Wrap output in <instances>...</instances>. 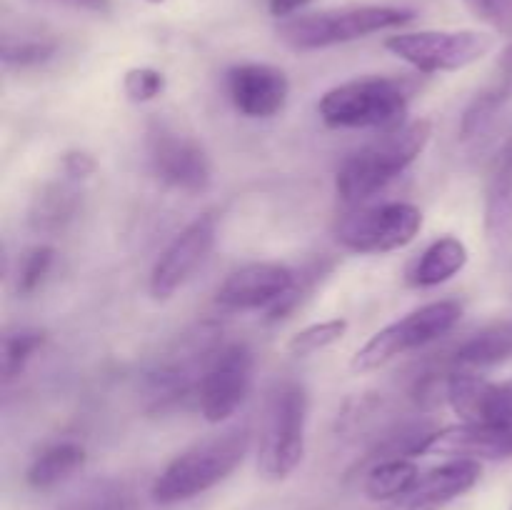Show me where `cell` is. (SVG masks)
<instances>
[{"mask_svg": "<svg viewBox=\"0 0 512 510\" xmlns=\"http://www.w3.org/2000/svg\"><path fill=\"white\" fill-rule=\"evenodd\" d=\"M308 390L295 380L278 383L268 395L260 425L258 470L265 480L290 478L305 458Z\"/></svg>", "mask_w": 512, "mask_h": 510, "instance_id": "5", "label": "cell"}, {"mask_svg": "<svg viewBox=\"0 0 512 510\" xmlns=\"http://www.w3.org/2000/svg\"><path fill=\"white\" fill-rule=\"evenodd\" d=\"M465 5L480 23L498 35L512 38V0H465Z\"/></svg>", "mask_w": 512, "mask_h": 510, "instance_id": "29", "label": "cell"}, {"mask_svg": "<svg viewBox=\"0 0 512 510\" xmlns=\"http://www.w3.org/2000/svg\"><path fill=\"white\" fill-rule=\"evenodd\" d=\"M255 358L245 343H230L220 348L198 380V405L208 423H225L248 398L253 385Z\"/></svg>", "mask_w": 512, "mask_h": 510, "instance_id": "10", "label": "cell"}, {"mask_svg": "<svg viewBox=\"0 0 512 510\" xmlns=\"http://www.w3.org/2000/svg\"><path fill=\"white\" fill-rule=\"evenodd\" d=\"M500 68H503L512 78V43L503 50V53H500Z\"/></svg>", "mask_w": 512, "mask_h": 510, "instance_id": "33", "label": "cell"}, {"mask_svg": "<svg viewBox=\"0 0 512 510\" xmlns=\"http://www.w3.org/2000/svg\"><path fill=\"white\" fill-rule=\"evenodd\" d=\"M485 238L495 253L512 243V160L500 158L485 188Z\"/></svg>", "mask_w": 512, "mask_h": 510, "instance_id": "18", "label": "cell"}, {"mask_svg": "<svg viewBox=\"0 0 512 510\" xmlns=\"http://www.w3.org/2000/svg\"><path fill=\"white\" fill-rule=\"evenodd\" d=\"M495 38L480 30H415L385 40V48L420 73H455L483 60Z\"/></svg>", "mask_w": 512, "mask_h": 510, "instance_id": "8", "label": "cell"}, {"mask_svg": "<svg viewBox=\"0 0 512 510\" xmlns=\"http://www.w3.org/2000/svg\"><path fill=\"white\" fill-rule=\"evenodd\" d=\"M165 90V75L155 68H130L123 75V93L130 103H150Z\"/></svg>", "mask_w": 512, "mask_h": 510, "instance_id": "28", "label": "cell"}, {"mask_svg": "<svg viewBox=\"0 0 512 510\" xmlns=\"http://www.w3.org/2000/svg\"><path fill=\"white\" fill-rule=\"evenodd\" d=\"M58 50V43L48 38H3V63L8 68H35L48 63Z\"/></svg>", "mask_w": 512, "mask_h": 510, "instance_id": "26", "label": "cell"}, {"mask_svg": "<svg viewBox=\"0 0 512 510\" xmlns=\"http://www.w3.org/2000/svg\"><path fill=\"white\" fill-rule=\"evenodd\" d=\"M148 3H165V0H148Z\"/></svg>", "mask_w": 512, "mask_h": 510, "instance_id": "35", "label": "cell"}, {"mask_svg": "<svg viewBox=\"0 0 512 510\" xmlns=\"http://www.w3.org/2000/svg\"><path fill=\"white\" fill-rule=\"evenodd\" d=\"M250 440L253 433L248 425H238L190 445L165 465L163 473L155 478L150 495L155 503L175 505L208 493L215 485L228 480L243 463L250 450Z\"/></svg>", "mask_w": 512, "mask_h": 510, "instance_id": "2", "label": "cell"}, {"mask_svg": "<svg viewBox=\"0 0 512 510\" xmlns=\"http://www.w3.org/2000/svg\"><path fill=\"white\" fill-rule=\"evenodd\" d=\"M510 510H512V505H510Z\"/></svg>", "mask_w": 512, "mask_h": 510, "instance_id": "36", "label": "cell"}, {"mask_svg": "<svg viewBox=\"0 0 512 510\" xmlns=\"http://www.w3.org/2000/svg\"><path fill=\"white\" fill-rule=\"evenodd\" d=\"M413 88L408 80L368 75L330 88L318 100V115L328 128L390 130L405 123Z\"/></svg>", "mask_w": 512, "mask_h": 510, "instance_id": "3", "label": "cell"}, {"mask_svg": "<svg viewBox=\"0 0 512 510\" xmlns=\"http://www.w3.org/2000/svg\"><path fill=\"white\" fill-rule=\"evenodd\" d=\"M63 173L73 180L88 178V175L95 173V160L88 153L70 150V153L63 155Z\"/></svg>", "mask_w": 512, "mask_h": 510, "instance_id": "30", "label": "cell"}, {"mask_svg": "<svg viewBox=\"0 0 512 510\" xmlns=\"http://www.w3.org/2000/svg\"><path fill=\"white\" fill-rule=\"evenodd\" d=\"M298 285V275L283 263H250L233 270L215 293L225 310L275 308Z\"/></svg>", "mask_w": 512, "mask_h": 510, "instance_id": "13", "label": "cell"}, {"mask_svg": "<svg viewBox=\"0 0 512 510\" xmlns=\"http://www.w3.org/2000/svg\"><path fill=\"white\" fill-rule=\"evenodd\" d=\"M500 158H508V160H512V135H510L508 143H505V148H503V153H500Z\"/></svg>", "mask_w": 512, "mask_h": 510, "instance_id": "34", "label": "cell"}, {"mask_svg": "<svg viewBox=\"0 0 512 510\" xmlns=\"http://www.w3.org/2000/svg\"><path fill=\"white\" fill-rule=\"evenodd\" d=\"M463 318V305L458 300H435V303L423 305L403 318L393 320L383 330L373 335L358 353L350 360V368L355 373H370L390 360L400 358L405 353L425 348L435 343L443 335H448Z\"/></svg>", "mask_w": 512, "mask_h": 510, "instance_id": "6", "label": "cell"}, {"mask_svg": "<svg viewBox=\"0 0 512 510\" xmlns=\"http://www.w3.org/2000/svg\"><path fill=\"white\" fill-rule=\"evenodd\" d=\"M225 90L243 118L270 120L288 105L290 80L270 63H238L225 73Z\"/></svg>", "mask_w": 512, "mask_h": 510, "instance_id": "12", "label": "cell"}, {"mask_svg": "<svg viewBox=\"0 0 512 510\" xmlns=\"http://www.w3.org/2000/svg\"><path fill=\"white\" fill-rule=\"evenodd\" d=\"M55 263V248L50 245H35L23 255V263L18 268V293L30 295L45 283Z\"/></svg>", "mask_w": 512, "mask_h": 510, "instance_id": "27", "label": "cell"}, {"mask_svg": "<svg viewBox=\"0 0 512 510\" xmlns=\"http://www.w3.org/2000/svg\"><path fill=\"white\" fill-rule=\"evenodd\" d=\"M58 3L78 10H90V13H108L110 10V0H58Z\"/></svg>", "mask_w": 512, "mask_h": 510, "instance_id": "32", "label": "cell"}, {"mask_svg": "<svg viewBox=\"0 0 512 510\" xmlns=\"http://www.w3.org/2000/svg\"><path fill=\"white\" fill-rule=\"evenodd\" d=\"M430 135H433V125L423 118L383 130L378 138L343 160L335 175L338 198L353 208L368 203L423 155Z\"/></svg>", "mask_w": 512, "mask_h": 510, "instance_id": "1", "label": "cell"}, {"mask_svg": "<svg viewBox=\"0 0 512 510\" xmlns=\"http://www.w3.org/2000/svg\"><path fill=\"white\" fill-rule=\"evenodd\" d=\"M215 238H218V218L213 213H203L190 220L155 260L148 280L150 295L155 300L173 298L193 278L195 270L208 260Z\"/></svg>", "mask_w": 512, "mask_h": 510, "instance_id": "11", "label": "cell"}, {"mask_svg": "<svg viewBox=\"0 0 512 510\" xmlns=\"http://www.w3.org/2000/svg\"><path fill=\"white\" fill-rule=\"evenodd\" d=\"M512 360V318L495 320L485 328L475 330L470 338L455 348L453 368L463 373H475V370L495 368Z\"/></svg>", "mask_w": 512, "mask_h": 510, "instance_id": "17", "label": "cell"}, {"mask_svg": "<svg viewBox=\"0 0 512 510\" xmlns=\"http://www.w3.org/2000/svg\"><path fill=\"white\" fill-rule=\"evenodd\" d=\"M415 18V10L395 5H350V8L320 10V13L293 15L275 28L280 43L298 53L353 43L373 33L398 28Z\"/></svg>", "mask_w": 512, "mask_h": 510, "instance_id": "4", "label": "cell"}, {"mask_svg": "<svg viewBox=\"0 0 512 510\" xmlns=\"http://www.w3.org/2000/svg\"><path fill=\"white\" fill-rule=\"evenodd\" d=\"M423 230V210L413 203H380L355 208L335 223V240L350 253H393Z\"/></svg>", "mask_w": 512, "mask_h": 510, "instance_id": "7", "label": "cell"}, {"mask_svg": "<svg viewBox=\"0 0 512 510\" xmlns=\"http://www.w3.org/2000/svg\"><path fill=\"white\" fill-rule=\"evenodd\" d=\"M80 190L75 180L65 175L63 180H50L35 193L30 203L28 223L35 233H58L78 215Z\"/></svg>", "mask_w": 512, "mask_h": 510, "instance_id": "19", "label": "cell"}, {"mask_svg": "<svg viewBox=\"0 0 512 510\" xmlns=\"http://www.w3.org/2000/svg\"><path fill=\"white\" fill-rule=\"evenodd\" d=\"M425 455L468 460H508L512 458V425L500 423H460L438 428L425 443Z\"/></svg>", "mask_w": 512, "mask_h": 510, "instance_id": "15", "label": "cell"}, {"mask_svg": "<svg viewBox=\"0 0 512 510\" xmlns=\"http://www.w3.org/2000/svg\"><path fill=\"white\" fill-rule=\"evenodd\" d=\"M483 478V463L468 458H450L448 463L420 475L415 488L403 498V510H443L463 498Z\"/></svg>", "mask_w": 512, "mask_h": 510, "instance_id": "16", "label": "cell"}, {"mask_svg": "<svg viewBox=\"0 0 512 510\" xmlns=\"http://www.w3.org/2000/svg\"><path fill=\"white\" fill-rule=\"evenodd\" d=\"M420 480V470L410 458H385L375 460L365 473L363 493L375 503L385 500H400L415 488Z\"/></svg>", "mask_w": 512, "mask_h": 510, "instance_id": "22", "label": "cell"}, {"mask_svg": "<svg viewBox=\"0 0 512 510\" xmlns=\"http://www.w3.org/2000/svg\"><path fill=\"white\" fill-rule=\"evenodd\" d=\"M445 398L463 423L512 425V380L493 383L475 373L453 370L445 378Z\"/></svg>", "mask_w": 512, "mask_h": 510, "instance_id": "14", "label": "cell"}, {"mask_svg": "<svg viewBox=\"0 0 512 510\" xmlns=\"http://www.w3.org/2000/svg\"><path fill=\"white\" fill-rule=\"evenodd\" d=\"M148 163L155 178L180 193H203L213 180L208 150L190 130L155 118L148 128Z\"/></svg>", "mask_w": 512, "mask_h": 510, "instance_id": "9", "label": "cell"}, {"mask_svg": "<svg viewBox=\"0 0 512 510\" xmlns=\"http://www.w3.org/2000/svg\"><path fill=\"white\" fill-rule=\"evenodd\" d=\"M85 448L78 440H58L50 443L48 448L40 450L33 458V463L25 470V483L33 490H53L55 485L65 483L73 478L85 465Z\"/></svg>", "mask_w": 512, "mask_h": 510, "instance_id": "20", "label": "cell"}, {"mask_svg": "<svg viewBox=\"0 0 512 510\" xmlns=\"http://www.w3.org/2000/svg\"><path fill=\"white\" fill-rule=\"evenodd\" d=\"M468 260L470 253L463 240L455 238V235H445V238L433 240L423 250L418 263L410 270L408 280L415 288H435V285H443L450 278H455L468 265Z\"/></svg>", "mask_w": 512, "mask_h": 510, "instance_id": "21", "label": "cell"}, {"mask_svg": "<svg viewBox=\"0 0 512 510\" xmlns=\"http://www.w3.org/2000/svg\"><path fill=\"white\" fill-rule=\"evenodd\" d=\"M308 3L310 0H268V13L273 15V18L288 20V18H293L300 8H305Z\"/></svg>", "mask_w": 512, "mask_h": 510, "instance_id": "31", "label": "cell"}, {"mask_svg": "<svg viewBox=\"0 0 512 510\" xmlns=\"http://www.w3.org/2000/svg\"><path fill=\"white\" fill-rule=\"evenodd\" d=\"M512 98V83L493 85V88H485L483 93L475 95L470 100V105L465 108L463 120H460V138L463 140H478L498 123V115L503 113L505 105Z\"/></svg>", "mask_w": 512, "mask_h": 510, "instance_id": "23", "label": "cell"}, {"mask_svg": "<svg viewBox=\"0 0 512 510\" xmlns=\"http://www.w3.org/2000/svg\"><path fill=\"white\" fill-rule=\"evenodd\" d=\"M45 333L38 328H23L5 335V353H3V378L5 383L18 378L30 363L35 353L43 348Z\"/></svg>", "mask_w": 512, "mask_h": 510, "instance_id": "25", "label": "cell"}, {"mask_svg": "<svg viewBox=\"0 0 512 510\" xmlns=\"http://www.w3.org/2000/svg\"><path fill=\"white\" fill-rule=\"evenodd\" d=\"M345 333H348V320L345 318L323 320V323L308 325V328L290 335V340L285 343V350L290 355H295V358H308V355L320 353V350L338 343Z\"/></svg>", "mask_w": 512, "mask_h": 510, "instance_id": "24", "label": "cell"}]
</instances>
